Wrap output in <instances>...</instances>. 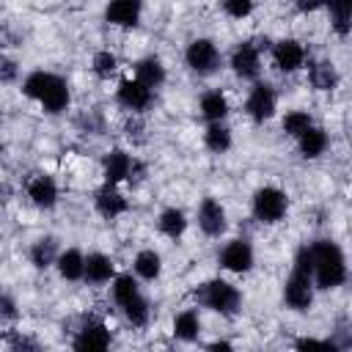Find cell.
I'll return each mask as SVG.
<instances>
[{
  "label": "cell",
  "mask_w": 352,
  "mask_h": 352,
  "mask_svg": "<svg viewBox=\"0 0 352 352\" xmlns=\"http://www.w3.org/2000/svg\"><path fill=\"white\" fill-rule=\"evenodd\" d=\"M314 253V280L319 289H336L344 283L346 278V264H344V253L338 250V245H333L330 239H319L311 245Z\"/></svg>",
  "instance_id": "obj_1"
},
{
  "label": "cell",
  "mask_w": 352,
  "mask_h": 352,
  "mask_svg": "<svg viewBox=\"0 0 352 352\" xmlns=\"http://www.w3.org/2000/svg\"><path fill=\"white\" fill-rule=\"evenodd\" d=\"M311 280H314V253L311 248H302L294 258V270H292V278L286 280L283 286V300L289 308L294 311H308L311 300H314V289H311Z\"/></svg>",
  "instance_id": "obj_2"
},
{
  "label": "cell",
  "mask_w": 352,
  "mask_h": 352,
  "mask_svg": "<svg viewBox=\"0 0 352 352\" xmlns=\"http://www.w3.org/2000/svg\"><path fill=\"white\" fill-rule=\"evenodd\" d=\"M198 300L217 311V314H234L239 308V292L228 280H209L198 289Z\"/></svg>",
  "instance_id": "obj_3"
},
{
  "label": "cell",
  "mask_w": 352,
  "mask_h": 352,
  "mask_svg": "<svg viewBox=\"0 0 352 352\" xmlns=\"http://www.w3.org/2000/svg\"><path fill=\"white\" fill-rule=\"evenodd\" d=\"M286 206H289V201L278 187H261L253 195V214L261 223H278L286 214Z\"/></svg>",
  "instance_id": "obj_4"
},
{
  "label": "cell",
  "mask_w": 352,
  "mask_h": 352,
  "mask_svg": "<svg viewBox=\"0 0 352 352\" xmlns=\"http://www.w3.org/2000/svg\"><path fill=\"white\" fill-rule=\"evenodd\" d=\"M220 63V52L209 38H195L187 47V66L198 74H212Z\"/></svg>",
  "instance_id": "obj_5"
},
{
  "label": "cell",
  "mask_w": 352,
  "mask_h": 352,
  "mask_svg": "<svg viewBox=\"0 0 352 352\" xmlns=\"http://www.w3.org/2000/svg\"><path fill=\"white\" fill-rule=\"evenodd\" d=\"M220 267L231 270V272H248L253 267V248L245 239H231L223 250H220Z\"/></svg>",
  "instance_id": "obj_6"
},
{
  "label": "cell",
  "mask_w": 352,
  "mask_h": 352,
  "mask_svg": "<svg viewBox=\"0 0 352 352\" xmlns=\"http://www.w3.org/2000/svg\"><path fill=\"white\" fill-rule=\"evenodd\" d=\"M245 110H248V116H250L253 121L270 118V116L275 113V91H272V85H267V82L253 85V91L248 94Z\"/></svg>",
  "instance_id": "obj_7"
},
{
  "label": "cell",
  "mask_w": 352,
  "mask_h": 352,
  "mask_svg": "<svg viewBox=\"0 0 352 352\" xmlns=\"http://www.w3.org/2000/svg\"><path fill=\"white\" fill-rule=\"evenodd\" d=\"M198 226L209 236H220L226 231V209L214 198H204L198 206Z\"/></svg>",
  "instance_id": "obj_8"
},
{
  "label": "cell",
  "mask_w": 352,
  "mask_h": 352,
  "mask_svg": "<svg viewBox=\"0 0 352 352\" xmlns=\"http://www.w3.org/2000/svg\"><path fill=\"white\" fill-rule=\"evenodd\" d=\"M272 60L280 72H297L305 60V50L294 41V38H283L272 47Z\"/></svg>",
  "instance_id": "obj_9"
},
{
  "label": "cell",
  "mask_w": 352,
  "mask_h": 352,
  "mask_svg": "<svg viewBox=\"0 0 352 352\" xmlns=\"http://www.w3.org/2000/svg\"><path fill=\"white\" fill-rule=\"evenodd\" d=\"M231 69L242 80H253L258 74V47L250 41H242L231 55Z\"/></svg>",
  "instance_id": "obj_10"
},
{
  "label": "cell",
  "mask_w": 352,
  "mask_h": 352,
  "mask_svg": "<svg viewBox=\"0 0 352 352\" xmlns=\"http://www.w3.org/2000/svg\"><path fill=\"white\" fill-rule=\"evenodd\" d=\"M118 102L129 110H143L148 102H151V88L146 82H140L138 77L135 80H121L118 85Z\"/></svg>",
  "instance_id": "obj_11"
},
{
  "label": "cell",
  "mask_w": 352,
  "mask_h": 352,
  "mask_svg": "<svg viewBox=\"0 0 352 352\" xmlns=\"http://www.w3.org/2000/svg\"><path fill=\"white\" fill-rule=\"evenodd\" d=\"M143 0H110L107 6V22L118 28H135L140 19Z\"/></svg>",
  "instance_id": "obj_12"
},
{
  "label": "cell",
  "mask_w": 352,
  "mask_h": 352,
  "mask_svg": "<svg viewBox=\"0 0 352 352\" xmlns=\"http://www.w3.org/2000/svg\"><path fill=\"white\" fill-rule=\"evenodd\" d=\"M110 346V330L102 322H88L77 338H74V349L88 352V349H107Z\"/></svg>",
  "instance_id": "obj_13"
},
{
  "label": "cell",
  "mask_w": 352,
  "mask_h": 352,
  "mask_svg": "<svg viewBox=\"0 0 352 352\" xmlns=\"http://www.w3.org/2000/svg\"><path fill=\"white\" fill-rule=\"evenodd\" d=\"M28 198H30L36 206L50 209V206H55V201H58V187H55V182H52L50 176L36 173V176L28 182Z\"/></svg>",
  "instance_id": "obj_14"
},
{
  "label": "cell",
  "mask_w": 352,
  "mask_h": 352,
  "mask_svg": "<svg viewBox=\"0 0 352 352\" xmlns=\"http://www.w3.org/2000/svg\"><path fill=\"white\" fill-rule=\"evenodd\" d=\"M132 168H135V162L129 160L126 151H118V148L110 151V154L104 157V179H107V184H118V182L129 179Z\"/></svg>",
  "instance_id": "obj_15"
},
{
  "label": "cell",
  "mask_w": 352,
  "mask_h": 352,
  "mask_svg": "<svg viewBox=\"0 0 352 352\" xmlns=\"http://www.w3.org/2000/svg\"><path fill=\"white\" fill-rule=\"evenodd\" d=\"M126 198L116 190V184H107V187H102L99 192H96V209H99V214H104V217H118V214H124L126 212Z\"/></svg>",
  "instance_id": "obj_16"
},
{
  "label": "cell",
  "mask_w": 352,
  "mask_h": 352,
  "mask_svg": "<svg viewBox=\"0 0 352 352\" xmlns=\"http://www.w3.org/2000/svg\"><path fill=\"white\" fill-rule=\"evenodd\" d=\"M55 264H58L60 278H66V280H80V278H85V256H82L77 248L63 250Z\"/></svg>",
  "instance_id": "obj_17"
},
{
  "label": "cell",
  "mask_w": 352,
  "mask_h": 352,
  "mask_svg": "<svg viewBox=\"0 0 352 352\" xmlns=\"http://www.w3.org/2000/svg\"><path fill=\"white\" fill-rule=\"evenodd\" d=\"M113 275H116V267L104 253H91L85 258V278L91 283H107Z\"/></svg>",
  "instance_id": "obj_18"
},
{
  "label": "cell",
  "mask_w": 352,
  "mask_h": 352,
  "mask_svg": "<svg viewBox=\"0 0 352 352\" xmlns=\"http://www.w3.org/2000/svg\"><path fill=\"white\" fill-rule=\"evenodd\" d=\"M135 77L140 80V82H146L148 88H157V85H162V80H165V69H162V63H160V58H143V60H138V66H135Z\"/></svg>",
  "instance_id": "obj_19"
},
{
  "label": "cell",
  "mask_w": 352,
  "mask_h": 352,
  "mask_svg": "<svg viewBox=\"0 0 352 352\" xmlns=\"http://www.w3.org/2000/svg\"><path fill=\"white\" fill-rule=\"evenodd\" d=\"M38 104L47 110V113H60L66 104H69V88L60 77H55V82L47 88V94L38 99Z\"/></svg>",
  "instance_id": "obj_20"
},
{
  "label": "cell",
  "mask_w": 352,
  "mask_h": 352,
  "mask_svg": "<svg viewBox=\"0 0 352 352\" xmlns=\"http://www.w3.org/2000/svg\"><path fill=\"white\" fill-rule=\"evenodd\" d=\"M228 113V102L220 91H209L201 96V116L209 118V121H223Z\"/></svg>",
  "instance_id": "obj_21"
},
{
  "label": "cell",
  "mask_w": 352,
  "mask_h": 352,
  "mask_svg": "<svg viewBox=\"0 0 352 352\" xmlns=\"http://www.w3.org/2000/svg\"><path fill=\"white\" fill-rule=\"evenodd\" d=\"M324 148H327V135H324L322 129L308 126V129L300 135V151H302V157L314 160V157H319Z\"/></svg>",
  "instance_id": "obj_22"
},
{
  "label": "cell",
  "mask_w": 352,
  "mask_h": 352,
  "mask_svg": "<svg viewBox=\"0 0 352 352\" xmlns=\"http://www.w3.org/2000/svg\"><path fill=\"white\" fill-rule=\"evenodd\" d=\"M184 228H187V217H184V212H182V209L168 206V209L160 214V231H162L165 236L176 239V236H182V234H184Z\"/></svg>",
  "instance_id": "obj_23"
},
{
  "label": "cell",
  "mask_w": 352,
  "mask_h": 352,
  "mask_svg": "<svg viewBox=\"0 0 352 352\" xmlns=\"http://www.w3.org/2000/svg\"><path fill=\"white\" fill-rule=\"evenodd\" d=\"M308 77H311V85L319 88V91H333L336 82H338V74H336V69H333L330 60H319V63H314Z\"/></svg>",
  "instance_id": "obj_24"
},
{
  "label": "cell",
  "mask_w": 352,
  "mask_h": 352,
  "mask_svg": "<svg viewBox=\"0 0 352 352\" xmlns=\"http://www.w3.org/2000/svg\"><path fill=\"white\" fill-rule=\"evenodd\" d=\"M160 270H162L160 253H154V250H140V253L135 256V272H138L140 278L154 280V278L160 275Z\"/></svg>",
  "instance_id": "obj_25"
},
{
  "label": "cell",
  "mask_w": 352,
  "mask_h": 352,
  "mask_svg": "<svg viewBox=\"0 0 352 352\" xmlns=\"http://www.w3.org/2000/svg\"><path fill=\"white\" fill-rule=\"evenodd\" d=\"M55 82V74H50V72H33V74H28L25 77V82H22V91L30 96V99H41L44 94H47V88Z\"/></svg>",
  "instance_id": "obj_26"
},
{
  "label": "cell",
  "mask_w": 352,
  "mask_h": 352,
  "mask_svg": "<svg viewBox=\"0 0 352 352\" xmlns=\"http://www.w3.org/2000/svg\"><path fill=\"white\" fill-rule=\"evenodd\" d=\"M198 314L195 311H182L176 319H173V333H176V338H182V341H192L195 336H198Z\"/></svg>",
  "instance_id": "obj_27"
},
{
  "label": "cell",
  "mask_w": 352,
  "mask_h": 352,
  "mask_svg": "<svg viewBox=\"0 0 352 352\" xmlns=\"http://www.w3.org/2000/svg\"><path fill=\"white\" fill-rule=\"evenodd\" d=\"M58 256H60V253H55V239H38V242L33 245V250H30V261H33L38 270L55 264Z\"/></svg>",
  "instance_id": "obj_28"
},
{
  "label": "cell",
  "mask_w": 352,
  "mask_h": 352,
  "mask_svg": "<svg viewBox=\"0 0 352 352\" xmlns=\"http://www.w3.org/2000/svg\"><path fill=\"white\" fill-rule=\"evenodd\" d=\"M140 292H138V283L132 280V275H118L116 280H113V300L124 308L129 300H135Z\"/></svg>",
  "instance_id": "obj_29"
},
{
  "label": "cell",
  "mask_w": 352,
  "mask_h": 352,
  "mask_svg": "<svg viewBox=\"0 0 352 352\" xmlns=\"http://www.w3.org/2000/svg\"><path fill=\"white\" fill-rule=\"evenodd\" d=\"M206 146L212 148V151H226L228 146H231V132L220 124V121H212L209 124V129H206Z\"/></svg>",
  "instance_id": "obj_30"
},
{
  "label": "cell",
  "mask_w": 352,
  "mask_h": 352,
  "mask_svg": "<svg viewBox=\"0 0 352 352\" xmlns=\"http://www.w3.org/2000/svg\"><path fill=\"white\" fill-rule=\"evenodd\" d=\"M308 126H314V124H311V116H308L305 110H292V113H286V118H283V132L292 135V138H300Z\"/></svg>",
  "instance_id": "obj_31"
},
{
  "label": "cell",
  "mask_w": 352,
  "mask_h": 352,
  "mask_svg": "<svg viewBox=\"0 0 352 352\" xmlns=\"http://www.w3.org/2000/svg\"><path fill=\"white\" fill-rule=\"evenodd\" d=\"M91 66H94V74L104 80V77H110V74L116 72L118 60H116V55H113L110 50H102V52H96V55H94V63H91Z\"/></svg>",
  "instance_id": "obj_32"
},
{
  "label": "cell",
  "mask_w": 352,
  "mask_h": 352,
  "mask_svg": "<svg viewBox=\"0 0 352 352\" xmlns=\"http://www.w3.org/2000/svg\"><path fill=\"white\" fill-rule=\"evenodd\" d=\"M124 314H126V319H129L132 324H146V322H148V302L138 294L135 300H129V302L124 305Z\"/></svg>",
  "instance_id": "obj_33"
},
{
  "label": "cell",
  "mask_w": 352,
  "mask_h": 352,
  "mask_svg": "<svg viewBox=\"0 0 352 352\" xmlns=\"http://www.w3.org/2000/svg\"><path fill=\"white\" fill-rule=\"evenodd\" d=\"M223 8H226L228 16L242 19V16H248L253 11V0H223Z\"/></svg>",
  "instance_id": "obj_34"
},
{
  "label": "cell",
  "mask_w": 352,
  "mask_h": 352,
  "mask_svg": "<svg viewBox=\"0 0 352 352\" xmlns=\"http://www.w3.org/2000/svg\"><path fill=\"white\" fill-rule=\"evenodd\" d=\"M324 6H330L333 19H338V16H352V0H324Z\"/></svg>",
  "instance_id": "obj_35"
},
{
  "label": "cell",
  "mask_w": 352,
  "mask_h": 352,
  "mask_svg": "<svg viewBox=\"0 0 352 352\" xmlns=\"http://www.w3.org/2000/svg\"><path fill=\"white\" fill-rule=\"evenodd\" d=\"M297 346L300 349H327V346H333V344H327V341H316V338H302V341H297Z\"/></svg>",
  "instance_id": "obj_36"
},
{
  "label": "cell",
  "mask_w": 352,
  "mask_h": 352,
  "mask_svg": "<svg viewBox=\"0 0 352 352\" xmlns=\"http://www.w3.org/2000/svg\"><path fill=\"white\" fill-rule=\"evenodd\" d=\"M319 6H324V0H297V8H300L302 14H308V11H316Z\"/></svg>",
  "instance_id": "obj_37"
},
{
  "label": "cell",
  "mask_w": 352,
  "mask_h": 352,
  "mask_svg": "<svg viewBox=\"0 0 352 352\" xmlns=\"http://www.w3.org/2000/svg\"><path fill=\"white\" fill-rule=\"evenodd\" d=\"M11 77H14V63L11 60H3V80L8 82Z\"/></svg>",
  "instance_id": "obj_38"
},
{
  "label": "cell",
  "mask_w": 352,
  "mask_h": 352,
  "mask_svg": "<svg viewBox=\"0 0 352 352\" xmlns=\"http://www.w3.org/2000/svg\"><path fill=\"white\" fill-rule=\"evenodd\" d=\"M3 316H6V319H11V316H14V302H11L8 297H3Z\"/></svg>",
  "instance_id": "obj_39"
},
{
  "label": "cell",
  "mask_w": 352,
  "mask_h": 352,
  "mask_svg": "<svg viewBox=\"0 0 352 352\" xmlns=\"http://www.w3.org/2000/svg\"><path fill=\"white\" fill-rule=\"evenodd\" d=\"M231 344H226V341H214V344H209V349H228Z\"/></svg>",
  "instance_id": "obj_40"
}]
</instances>
